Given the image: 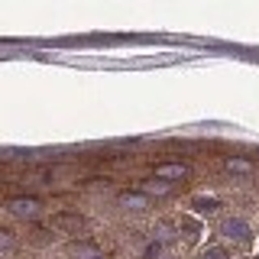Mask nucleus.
Segmentation results:
<instances>
[{
  "label": "nucleus",
  "mask_w": 259,
  "mask_h": 259,
  "mask_svg": "<svg viewBox=\"0 0 259 259\" xmlns=\"http://www.w3.org/2000/svg\"><path fill=\"white\" fill-rule=\"evenodd\" d=\"M224 233H227L230 240H249V233H253V230H249V224H246V221L233 217V221H227V224H224Z\"/></svg>",
  "instance_id": "1"
},
{
  "label": "nucleus",
  "mask_w": 259,
  "mask_h": 259,
  "mask_svg": "<svg viewBox=\"0 0 259 259\" xmlns=\"http://www.w3.org/2000/svg\"><path fill=\"white\" fill-rule=\"evenodd\" d=\"M10 210H13L16 217H36L39 201H32V198H13L10 201Z\"/></svg>",
  "instance_id": "2"
},
{
  "label": "nucleus",
  "mask_w": 259,
  "mask_h": 259,
  "mask_svg": "<svg viewBox=\"0 0 259 259\" xmlns=\"http://www.w3.org/2000/svg\"><path fill=\"white\" fill-rule=\"evenodd\" d=\"M71 256H75V259H104V253L94 246V243H78Z\"/></svg>",
  "instance_id": "3"
},
{
  "label": "nucleus",
  "mask_w": 259,
  "mask_h": 259,
  "mask_svg": "<svg viewBox=\"0 0 259 259\" xmlns=\"http://www.w3.org/2000/svg\"><path fill=\"white\" fill-rule=\"evenodd\" d=\"M159 178H185V165H162Z\"/></svg>",
  "instance_id": "4"
},
{
  "label": "nucleus",
  "mask_w": 259,
  "mask_h": 259,
  "mask_svg": "<svg viewBox=\"0 0 259 259\" xmlns=\"http://www.w3.org/2000/svg\"><path fill=\"white\" fill-rule=\"evenodd\" d=\"M84 221L81 217H68V214H62V217H55V227H81Z\"/></svg>",
  "instance_id": "5"
},
{
  "label": "nucleus",
  "mask_w": 259,
  "mask_h": 259,
  "mask_svg": "<svg viewBox=\"0 0 259 259\" xmlns=\"http://www.w3.org/2000/svg\"><path fill=\"white\" fill-rule=\"evenodd\" d=\"M123 204L126 207H143L146 198H143V194H123Z\"/></svg>",
  "instance_id": "6"
},
{
  "label": "nucleus",
  "mask_w": 259,
  "mask_h": 259,
  "mask_svg": "<svg viewBox=\"0 0 259 259\" xmlns=\"http://www.w3.org/2000/svg\"><path fill=\"white\" fill-rule=\"evenodd\" d=\"M194 207H198V210H214L217 204H214L210 198H207V201H204V198H198V201H194Z\"/></svg>",
  "instance_id": "7"
},
{
  "label": "nucleus",
  "mask_w": 259,
  "mask_h": 259,
  "mask_svg": "<svg viewBox=\"0 0 259 259\" xmlns=\"http://www.w3.org/2000/svg\"><path fill=\"white\" fill-rule=\"evenodd\" d=\"M204 259H227V253H224V249H221V246H210Z\"/></svg>",
  "instance_id": "8"
},
{
  "label": "nucleus",
  "mask_w": 259,
  "mask_h": 259,
  "mask_svg": "<svg viewBox=\"0 0 259 259\" xmlns=\"http://www.w3.org/2000/svg\"><path fill=\"white\" fill-rule=\"evenodd\" d=\"M230 168H233V172H249V165L240 162V159H230Z\"/></svg>",
  "instance_id": "9"
},
{
  "label": "nucleus",
  "mask_w": 259,
  "mask_h": 259,
  "mask_svg": "<svg viewBox=\"0 0 259 259\" xmlns=\"http://www.w3.org/2000/svg\"><path fill=\"white\" fill-rule=\"evenodd\" d=\"M159 253H162V246H159V243H152V246L146 249V259H159Z\"/></svg>",
  "instance_id": "10"
}]
</instances>
